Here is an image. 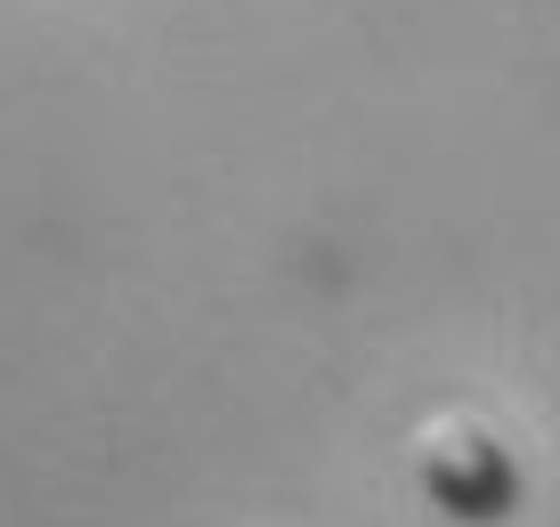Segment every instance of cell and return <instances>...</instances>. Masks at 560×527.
<instances>
[{
    "mask_svg": "<svg viewBox=\"0 0 560 527\" xmlns=\"http://www.w3.org/2000/svg\"><path fill=\"white\" fill-rule=\"evenodd\" d=\"M422 487H431V503L463 527H504L520 512V462L504 455V438H488V431L439 438L431 455H422Z\"/></svg>",
    "mask_w": 560,
    "mask_h": 527,
    "instance_id": "obj_1",
    "label": "cell"
}]
</instances>
